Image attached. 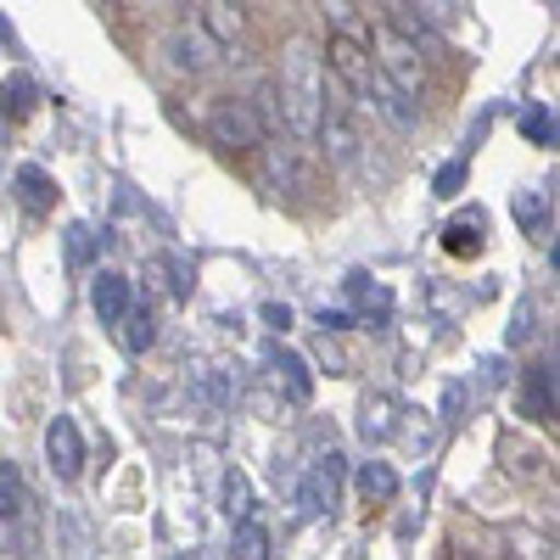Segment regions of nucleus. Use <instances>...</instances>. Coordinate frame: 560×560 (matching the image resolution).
I'll use <instances>...</instances> for the list:
<instances>
[{"mask_svg":"<svg viewBox=\"0 0 560 560\" xmlns=\"http://www.w3.org/2000/svg\"><path fill=\"white\" fill-rule=\"evenodd\" d=\"M275 102L298 140H314L319 107H325V57L308 34L287 39V57H280V73H275Z\"/></svg>","mask_w":560,"mask_h":560,"instance_id":"1","label":"nucleus"},{"mask_svg":"<svg viewBox=\"0 0 560 560\" xmlns=\"http://www.w3.org/2000/svg\"><path fill=\"white\" fill-rule=\"evenodd\" d=\"M202 129L219 152H258L269 140V118L258 113V102H242V96H219Z\"/></svg>","mask_w":560,"mask_h":560,"instance_id":"2","label":"nucleus"},{"mask_svg":"<svg viewBox=\"0 0 560 560\" xmlns=\"http://www.w3.org/2000/svg\"><path fill=\"white\" fill-rule=\"evenodd\" d=\"M364 45L376 51V57H370V62H376V73L393 79L404 96L420 102V90H427V73H420V51H415V45H409L398 28H387V23H370V39H364Z\"/></svg>","mask_w":560,"mask_h":560,"instance_id":"3","label":"nucleus"},{"mask_svg":"<svg viewBox=\"0 0 560 560\" xmlns=\"http://www.w3.org/2000/svg\"><path fill=\"white\" fill-rule=\"evenodd\" d=\"M258 179L275 197H308L314 191V168L292 140H264L258 147Z\"/></svg>","mask_w":560,"mask_h":560,"instance_id":"4","label":"nucleus"},{"mask_svg":"<svg viewBox=\"0 0 560 560\" xmlns=\"http://www.w3.org/2000/svg\"><path fill=\"white\" fill-rule=\"evenodd\" d=\"M163 57H168V68L174 73H185V79H202V73H213L219 62H224V51L197 28V23H174L168 34H163Z\"/></svg>","mask_w":560,"mask_h":560,"instance_id":"5","label":"nucleus"},{"mask_svg":"<svg viewBox=\"0 0 560 560\" xmlns=\"http://www.w3.org/2000/svg\"><path fill=\"white\" fill-rule=\"evenodd\" d=\"M325 73H331L348 96H370V73H376L370 45L364 39H342V34H325Z\"/></svg>","mask_w":560,"mask_h":560,"instance_id":"6","label":"nucleus"},{"mask_svg":"<svg viewBox=\"0 0 560 560\" xmlns=\"http://www.w3.org/2000/svg\"><path fill=\"white\" fill-rule=\"evenodd\" d=\"M0 533H18V544H23V555L34 560V499H28V488H23V477H18V465H0Z\"/></svg>","mask_w":560,"mask_h":560,"instance_id":"7","label":"nucleus"},{"mask_svg":"<svg viewBox=\"0 0 560 560\" xmlns=\"http://www.w3.org/2000/svg\"><path fill=\"white\" fill-rule=\"evenodd\" d=\"M337 488H342V454H325L308 465V477L298 482V516L303 522H319L337 510Z\"/></svg>","mask_w":560,"mask_h":560,"instance_id":"8","label":"nucleus"},{"mask_svg":"<svg viewBox=\"0 0 560 560\" xmlns=\"http://www.w3.org/2000/svg\"><path fill=\"white\" fill-rule=\"evenodd\" d=\"M45 459H51L57 482H79L84 477V438L68 415H57L51 427H45Z\"/></svg>","mask_w":560,"mask_h":560,"instance_id":"9","label":"nucleus"},{"mask_svg":"<svg viewBox=\"0 0 560 560\" xmlns=\"http://www.w3.org/2000/svg\"><path fill=\"white\" fill-rule=\"evenodd\" d=\"M197 28L219 45V51H236V45L247 39V12H242V0H208Z\"/></svg>","mask_w":560,"mask_h":560,"instance_id":"10","label":"nucleus"},{"mask_svg":"<svg viewBox=\"0 0 560 560\" xmlns=\"http://www.w3.org/2000/svg\"><path fill=\"white\" fill-rule=\"evenodd\" d=\"M269 382L287 393L292 409H303V404L314 398V376H308V364H303L292 348H275V353H269Z\"/></svg>","mask_w":560,"mask_h":560,"instance_id":"11","label":"nucleus"},{"mask_svg":"<svg viewBox=\"0 0 560 560\" xmlns=\"http://www.w3.org/2000/svg\"><path fill=\"white\" fill-rule=\"evenodd\" d=\"M90 308H96V319H102V325H118V319L135 308L129 280H124L118 269H102L96 280H90Z\"/></svg>","mask_w":560,"mask_h":560,"instance_id":"12","label":"nucleus"},{"mask_svg":"<svg viewBox=\"0 0 560 560\" xmlns=\"http://www.w3.org/2000/svg\"><path fill=\"white\" fill-rule=\"evenodd\" d=\"M398 415H404V404L393 393H364L359 398V432H364V443H387L398 432Z\"/></svg>","mask_w":560,"mask_h":560,"instance_id":"13","label":"nucleus"},{"mask_svg":"<svg viewBox=\"0 0 560 560\" xmlns=\"http://www.w3.org/2000/svg\"><path fill=\"white\" fill-rule=\"evenodd\" d=\"M370 107H376L387 124H398V129H415L420 124V102L404 96V90L393 79H382V73H370Z\"/></svg>","mask_w":560,"mask_h":560,"instance_id":"14","label":"nucleus"},{"mask_svg":"<svg viewBox=\"0 0 560 560\" xmlns=\"http://www.w3.org/2000/svg\"><path fill=\"white\" fill-rule=\"evenodd\" d=\"M522 415L527 420H555V364H527V382H522Z\"/></svg>","mask_w":560,"mask_h":560,"instance_id":"15","label":"nucleus"},{"mask_svg":"<svg viewBox=\"0 0 560 560\" xmlns=\"http://www.w3.org/2000/svg\"><path fill=\"white\" fill-rule=\"evenodd\" d=\"M359 499H364V510H382V504L398 499V471L387 459H364L359 465Z\"/></svg>","mask_w":560,"mask_h":560,"instance_id":"16","label":"nucleus"},{"mask_svg":"<svg viewBox=\"0 0 560 560\" xmlns=\"http://www.w3.org/2000/svg\"><path fill=\"white\" fill-rule=\"evenodd\" d=\"M314 7L325 12V28L342 34V39H370V12L359 7V0H314Z\"/></svg>","mask_w":560,"mask_h":560,"instance_id":"17","label":"nucleus"},{"mask_svg":"<svg viewBox=\"0 0 560 560\" xmlns=\"http://www.w3.org/2000/svg\"><path fill=\"white\" fill-rule=\"evenodd\" d=\"M18 197H23L28 213H51L57 208V185H51V174H45L39 163H23L18 168Z\"/></svg>","mask_w":560,"mask_h":560,"instance_id":"18","label":"nucleus"},{"mask_svg":"<svg viewBox=\"0 0 560 560\" xmlns=\"http://www.w3.org/2000/svg\"><path fill=\"white\" fill-rule=\"evenodd\" d=\"M499 459H504L516 477H533V482H544V477L555 471V465H549V454H544V448H527L522 438H504V443H499Z\"/></svg>","mask_w":560,"mask_h":560,"instance_id":"19","label":"nucleus"},{"mask_svg":"<svg viewBox=\"0 0 560 560\" xmlns=\"http://www.w3.org/2000/svg\"><path fill=\"white\" fill-rule=\"evenodd\" d=\"M113 331H118V342H124V353H147L152 342H158V325H152V308H129L118 325H113Z\"/></svg>","mask_w":560,"mask_h":560,"instance_id":"20","label":"nucleus"},{"mask_svg":"<svg viewBox=\"0 0 560 560\" xmlns=\"http://www.w3.org/2000/svg\"><path fill=\"white\" fill-rule=\"evenodd\" d=\"M219 510H224L230 522L253 516V482H247L242 471H224V488H219Z\"/></svg>","mask_w":560,"mask_h":560,"instance_id":"21","label":"nucleus"},{"mask_svg":"<svg viewBox=\"0 0 560 560\" xmlns=\"http://www.w3.org/2000/svg\"><path fill=\"white\" fill-rule=\"evenodd\" d=\"M230 549H236V560H269V527L264 522H253V516H242L236 522V544H230Z\"/></svg>","mask_w":560,"mask_h":560,"instance_id":"22","label":"nucleus"},{"mask_svg":"<svg viewBox=\"0 0 560 560\" xmlns=\"http://www.w3.org/2000/svg\"><path fill=\"white\" fill-rule=\"evenodd\" d=\"M348 287H353V303H359L364 314H376V325H382V319L393 314V292H387V287H376V280H370V275H353Z\"/></svg>","mask_w":560,"mask_h":560,"instance_id":"23","label":"nucleus"},{"mask_svg":"<svg viewBox=\"0 0 560 560\" xmlns=\"http://www.w3.org/2000/svg\"><path fill=\"white\" fill-rule=\"evenodd\" d=\"M443 253H448V258H482L477 219H471V224H448V230H443Z\"/></svg>","mask_w":560,"mask_h":560,"instance_id":"24","label":"nucleus"},{"mask_svg":"<svg viewBox=\"0 0 560 560\" xmlns=\"http://www.w3.org/2000/svg\"><path fill=\"white\" fill-rule=\"evenodd\" d=\"M409 7L427 18V23H465V12H471V0H409Z\"/></svg>","mask_w":560,"mask_h":560,"instance_id":"25","label":"nucleus"},{"mask_svg":"<svg viewBox=\"0 0 560 560\" xmlns=\"http://www.w3.org/2000/svg\"><path fill=\"white\" fill-rule=\"evenodd\" d=\"M516 219L533 230V236H544V230H549V197H538V191H522V197H516Z\"/></svg>","mask_w":560,"mask_h":560,"instance_id":"26","label":"nucleus"},{"mask_svg":"<svg viewBox=\"0 0 560 560\" xmlns=\"http://www.w3.org/2000/svg\"><path fill=\"white\" fill-rule=\"evenodd\" d=\"M96 230H90V224H68V264H90V258H96Z\"/></svg>","mask_w":560,"mask_h":560,"instance_id":"27","label":"nucleus"},{"mask_svg":"<svg viewBox=\"0 0 560 560\" xmlns=\"http://www.w3.org/2000/svg\"><path fill=\"white\" fill-rule=\"evenodd\" d=\"M0 107H7L12 118H28V107H34V90H28L23 79H7V90H0Z\"/></svg>","mask_w":560,"mask_h":560,"instance_id":"28","label":"nucleus"},{"mask_svg":"<svg viewBox=\"0 0 560 560\" xmlns=\"http://www.w3.org/2000/svg\"><path fill=\"white\" fill-rule=\"evenodd\" d=\"M152 269H158V275H168V292H174V298L191 292V264H185V258H158Z\"/></svg>","mask_w":560,"mask_h":560,"instance_id":"29","label":"nucleus"},{"mask_svg":"<svg viewBox=\"0 0 560 560\" xmlns=\"http://www.w3.org/2000/svg\"><path fill=\"white\" fill-rule=\"evenodd\" d=\"M314 353H319V364H325V376H348V370H353L348 353H342L331 337H325V331H319V348H314Z\"/></svg>","mask_w":560,"mask_h":560,"instance_id":"30","label":"nucleus"},{"mask_svg":"<svg viewBox=\"0 0 560 560\" xmlns=\"http://www.w3.org/2000/svg\"><path fill=\"white\" fill-rule=\"evenodd\" d=\"M510 544H516V549H510V555H516V560H555V549L544 555V538H522V533H516V538H510Z\"/></svg>","mask_w":560,"mask_h":560,"instance_id":"31","label":"nucleus"},{"mask_svg":"<svg viewBox=\"0 0 560 560\" xmlns=\"http://www.w3.org/2000/svg\"><path fill=\"white\" fill-rule=\"evenodd\" d=\"M348 325H353V314H342V308H319V331H325V337L348 331Z\"/></svg>","mask_w":560,"mask_h":560,"instance_id":"32","label":"nucleus"},{"mask_svg":"<svg viewBox=\"0 0 560 560\" xmlns=\"http://www.w3.org/2000/svg\"><path fill=\"white\" fill-rule=\"evenodd\" d=\"M459 185H465V163H448V168L438 174V197H454Z\"/></svg>","mask_w":560,"mask_h":560,"instance_id":"33","label":"nucleus"},{"mask_svg":"<svg viewBox=\"0 0 560 560\" xmlns=\"http://www.w3.org/2000/svg\"><path fill=\"white\" fill-rule=\"evenodd\" d=\"M527 337H533V303H522V308H516V325H510V348L527 342Z\"/></svg>","mask_w":560,"mask_h":560,"instance_id":"34","label":"nucleus"},{"mask_svg":"<svg viewBox=\"0 0 560 560\" xmlns=\"http://www.w3.org/2000/svg\"><path fill=\"white\" fill-rule=\"evenodd\" d=\"M527 135H533V140H555V118H549L544 107H538V113H527Z\"/></svg>","mask_w":560,"mask_h":560,"instance_id":"35","label":"nucleus"},{"mask_svg":"<svg viewBox=\"0 0 560 560\" xmlns=\"http://www.w3.org/2000/svg\"><path fill=\"white\" fill-rule=\"evenodd\" d=\"M264 325H269V331H287V325H292V308H287V303H264Z\"/></svg>","mask_w":560,"mask_h":560,"instance_id":"36","label":"nucleus"},{"mask_svg":"<svg viewBox=\"0 0 560 560\" xmlns=\"http://www.w3.org/2000/svg\"><path fill=\"white\" fill-rule=\"evenodd\" d=\"M448 420H465V387L459 382L448 387Z\"/></svg>","mask_w":560,"mask_h":560,"instance_id":"37","label":"nucleus"},{"mask_svg":"<svg viewBox=\"0 0 560 560\" xmlns=\"http://www.w3.org/2000/svg\"><path fill=\"white\" fill-rule=\"evenodd\" d=\"M185 560H202V555H185Z\"/></svg>","mask_w":560,"mask_h":560,"instance_id":"38","label":"nucleus"}]
</instances>
